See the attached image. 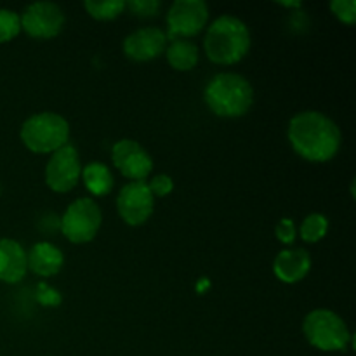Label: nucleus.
Returning a JSON list of instances; mask_svg holds the SVG:
<instances>
[{
  "label": "nucleus",
  "instance_id": "1",
  "mask_svg": "<svg viewBox=\"0 0 356 356\" xmlns=\"http://www.w3.org/2000/svg\"><path fill=\"white\" fill-rule=\"evenodd\" d=\"M289 141L299 156L322 163L337 155L343 136L332 118L308 110L294 115L289 122Z\"/></svg>",
  "mask_w": 356,
  "mask_h": 356
},
{
  "label": "nucleus",
  "instance_id": "2",
  "mask_svg": "<svg viewBox=\"0 0 356 356\" xmlns=\"http://www.w3.org/2000/svg\"><path fill=\"white\" fill-rule=\"evenodd\" d=\"M205 54L218 65H235L250 49V31L240 17L219 16L205 33Z\"/></svg>",
  "mask_w": 356,
  "mask_h": 356
},
{
  "label": "nucleus",
  "instance_id": "3",
  "mask_svg": "<svg viewBox=\"0 0 356 356\" xmlns=\"http://www.w3.org/2000/svg\"><path fill=\"white\" fill-rule=\"evenodd\" d=\"M205 103L212 113L225 118L245 115L254 103V89L249 80L236 73H219L205 87Z\"/></svg>",
  "mask_w": 356,
  "mask_h": 356
},
{
  "label": "nucleus",
  "instance_id": "4",
  "mask_svg": "<svg viewBox=\"0 0 356 356\" xmlns=\"http://www.w3.org/2000/svg\"><path fill=\"white\" fill-rule=\"evenodd\" d=\"M70 125L65 117L44 111L28 118L21 127V141L33 153H54L66 145Z\"/></svg>",
  "mask_w": 356,
  "mask_h": 356
},
{
  "label": "nucleus",
  "instance_id": "5",
  "mask_svg": "<svg viewBox=\"0 0 356 356\" xmlns=\"http://www.w3.org/2000/svg\"><path fill=\"white\" fill-rule=\"evenodd\" d=\"M308 343L320 351H344L351 343V334L344 320L329 309H315L302 322Z\"/></svg>",
  "mask_w": 356,
  "mask_h": 356
},
{
  "label": "nucleus",
  "instance_id": "6",
  "mask_svg": "<svg viewBox=\"0 0 356 356\" xmlns=\"http://www.w3.org/2000/svg\"><path fill=\"white\" fill-rule=\"evenodd\" d=\"M103 221L101 209L92 198H79L66 209L61 229L72 243H87L97 235Z\"/></svg>",
  "mask_w": 356,
  "mask_h": 356
},
{
  "label": "nucleus",
  "instance_id": "7",
  "mask_svg": "<svg viewBox=\"0 0 356 356\" xmlns=\"http://www.w3.org/2000/svg\"><path fill=\"white\" fill-rule=\"evenodd\" d=\"M82 174L80 156L75 146L65 145L54 152L45 167V183L56 193H66L76 186Z\"/></svg>",
  "mask_w": 356,
  "mask_h": 356
},
{
  "label": "nucleus",
  "instance_id": "8",
  "mask_svg": "<svg viewBox=\"0 0 356 356\" xmlns=\"http://www.w3.org/2000/svg\"><path fill=\"white\" fill-rule=\"evenodd\" d=\"M21 30L33 38H52L65 26V13L54 2H33L19 14Z\"/></svg>",
  "mask_w": 356,
  "mask_h": 356
},
{
  "label": "nucleus",
  "instance_id": "9",
  "mask_svg": "<svg viewBox=\"0 0 356 356\" xmlns=\"http://www.w3.org/2000/svg\"><path fill=\"white\" fill-rule=\"evenodd\" d=\"M153 207H155V197L145 181H131L118 193V214L129 226L145 225L153 214Z\"/></svg>",
  "mask_w": 356,
  "mask_h": 356
},
{
  "label": "nucleus",
  "instance_id": "10",
  "mask_svg": "<svg viewBox=\"0 0 356 356\" xmlns=\"http://www.w3.org/2000/svg\"><path fill=\"white\" fill-rule=\"evenodd\" d=\"M209 19V7L202 0H176L167 13L170 35L191 37L202 31Z\"/></svg>",
  "mask_w": 356,
  "mask_h": 356
},
{
  "label": "nucleus",
  "instance_id": "11",
  "mask_svg": "<svg viewBox=\"0 0 356 356\" xmlns=\"http://www.w3.org/2000/svg\"><path fill=\"white\" fill-rule=\"evenodd\" d=\"M111 160L122 176L131 181H145L153 169V160L149 153L132 139H122L115 143L111 149Z\"/></svg>",
  "mask_w": 356,
  "mask_h": 356
},
{
  "label": "nucleus",
  "instance_id": "12",
  "mask_svg": "<svg viewBox=\"0 0 356 356\" xmlns=\"http://www.w3.org/2000/svg\"><path fill=\"white\" fill-rule=\"evenodd\" d=\"M165 51V33L149 26L132 31L124 40V52L132 61H152Z\"/></svg>",
  "mask_w": 356,
  "mask_h": 356
},
{
  "label": "nucleus",
  "instance_id": "13",
  "mask_svg": "<svg viewBox=\"0 0 356 356\" xmlns=\"http://www.w3.org/2000/svg\"><path fill=\"white\" fill-rule=\"evenodd\" d=\"M312 270V256L305 249L282 250L273 263V273L284 284H298Z\"/></svg>",
  "mask_w": 356,
  "mask_h": 356
},
{
  "label": "nucleus",
  "instance_id": "14",
  "mask_svg": "<svg viewBox=\"0 0 356 356\" xmlns=\"http://www.w3.org/2000/svg\"><path fill=\"white\" fill-rule=\"evenodd\" d=\"M26 252L16 240L0 238V280L17 284L26 275Z\"/></svg>",
  "mask_w": 356,
  "mask_h": 356
},
{
  "label": "nucleus",
  "instance_id": "15",
  "mask_svg": "<svg viewBox=\"0 0 356 356\" xmlns=\"http://www.w3.org/2000/svg\"><path fill=\"white\" fill-rule=\"evenodd\" d=\"M28 268L38 277H54L65 264V256L56 245L49 242H38L26 254Z\"/></svg>",
  "mask_w": 356,
  "mask_h": 356
},
{
  "label": "nucleus",
  "instance_id": "16",
  "mask_svg": "<svg viewBox=\"0 0 356 356\" xmlns=\"http://www.w3.org/2000/svg\"><path fill=\"white\" fill-rule=\"evenodd\" d=\"M167 61L174 70L190 72L198 63V47L186 38H174L167 49Z\"/></svg>",
  "mask_w": 356,
  "mask_h": 356
},
{
  "label": "nucleus",
  "instance_id": "17",
  "mask_svg": "<svg viewBox=\"0 0 356 356\" xmlns=\"http://www.w3.org/2000/svg\"><path fill=\"white\" fill-rule=\"evenodd\" d=\"M80 176L83 177L87 190L97 197L110 193L111 188H113V176H111L110 169L101 162H92L86 165Z\"/></svg>",
  "mask_w": 356,
  "mask_h": 356
},
{
  "label": "nucleus",
  "instance_id": "18",
  "mask_svg": "<svg viewBox=\"0 0 356 356\" xmlns=\"http://www.w3.org/2000/svg\"><path fill=\"white\" fill-rule=\"evenodd\" d=\"M83 7H86L89 16L94 17V19L110 21L124 13L125 2L124 0H103V2H99V0H87Z\"/></svg>",
  "mask_w": 356,
  "mask_h": 356
},
{
  "label": "nucleus",
  "instance_id": "19",
  "mask_svg": "<svg viewBox=\"0 0 356 356\" xmlns=\"http://www.w3.org/2000/svg\"><path fill=\"white\" fill-rule=\"evenodd\" d=\"M329 232V221L322 214H309L301 225V238L308 243L320 242Z\"/></svg>",
  "mask_w": 356,
  "mask_h": 356
},
{
  "label": "nucleus",
  "instance_id": "20",
  "mask_svg": "<svg viewBox=\"0 0 356 356\" xmlns=\"http://www.w3.org/2000/svg\"><path fill=\"white\" fill-rule=\"evenodd\" d=\"M21 31L19 14L9 9H0V44L13 40Z\"/></svg>",
  "mask_w": 356,
  "mask_h": 356
},
{
  "label": "nucleus",
  "instance_id": "21",
  "mask_svg": "<svg viewBox=\"0 0 356 356\" xmlns=\"http://www.w3.org/2000/svg\"><path fill=\"white\" fill-rule=\"evenodd\" d=\"M330 9L336 14L341 23L353 24L356 21V2L355 0H332Z\"/></svg>",
  "mask_w": 356,
  "mask_h": 356
},
{
  "label": "nucleus",
  "instance_id": "22",
  "mask_svg": "<svg viewBox=\"0 0 356 356\" xmlns=\"http://www.w3.org/2000/svg\"><path fill=\"white\" fill-rule=\"evenodd\" d=\"M125 9L132 10L138 16H155L160 9L159 0H131L125 2Z\"/></svg>",
  "mask_w": 356,
  "mask_h": 356
},
{
  "label": "nucleus",
  "instance_id": "23",
  "mask_svg": "<svg viewBox=\"0 0 356 356\" xmlns=\"http://www.w3.org/2000/svg\"><path fill=\"white\" fill-rule=\"evenodd\" d=\"M149 191H152L153 197H167L170 191L174 190V181L172 177L167 176V174H160V176L153 177L148 183Z\"/></svg>",
  "mask_w": 356,
  "mask_h": 356
},
{
  "label": "nucleus",
  "instance_id": "24",
  "mask_svg": "<svg viewBox=\"0 0 356 356\" xmlns=\"http://www.w3.org/2000/svg\"><path fill=\"white\" fill-rule=\"evenodd\" d=\"M275 235L282 243H292L296 238V225L292 219H280L278 225L275 226Z\"/></svg>",
  "mask_w": 356,
  "mask_h": 356
},
{
  "label": "nucleus",
  "instance_id": "25",
  "mask_svg": "<svg viewBox=\"0 0 356 356\" xmlns=\"http://www.w3.org/2000/svg\"><path fill=\"white\" fill-rule=\"evenodd\" d=\"M38 289H40V292H38L37 298L44 306H58L61 302V296L54 289H49L45 284L38 285Z\"/></svg>",
  "mask_w": 356,
  "mask_h": 356
},
{
  "label": "nucleus",
  "instance_id": "26",
  "mask_svg": "<svg viewBox=\"0 0 356 356\" xmlns=\"http://www.w3.org/2000/svg\"><path fill=\"white\" fill-rule=\"evenodd\" d=\"M284 7H301V2H280Z\"/></svg>",
  "mask_w": 356,
  "mask_h": 356
}]
</instances>
